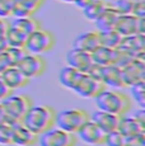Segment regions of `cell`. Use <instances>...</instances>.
Instances as JSON below:
<instances>
[{
  "label": "cell",
  "instance_id": "obj_1",
  "mask_svg": "<svg viewBox=\"0 0 145 146\" xmlns=\"http://www.w3.org/2000/svg\"><path fill=\"white\" fill-rule=\"evenodd\" d=\"M56 111L47 104H32L24 114L22 123L33 133L40 135L55 126Z\"/></svg>",
  "mask_w": 145,
  "mask_h": 146
},
{
  "label": "cell",
  "instance_id": "obj_2",
  "mask_svg": "<svg viewBox=\"0 0 145 146\" xmlns=\"http://www.w3.org/2000/svg\"><path fill=\"white\" fill-rule=\"evenodd\" d=\"M98 109L118 116H125L131 109V100L125 93L117 89H103L94 98Z\"/></svg>",
  "mask_w": 145,
  "mask_h": 146
},
{
  "label": "cell",
  "instance_id": "obj_3",
  "mask_svg": "<svg viewBox=\"0 0 145 146\" xmlns=\"http://www.w3.org/2000/svg\"><path fill=\"white\" fill-rule=\"evenodd\" d=\"M3 109L5 112V122L10 125H15L18 122H22L24 114L33 104L32 99L26 94H10L3 100H0Z\"/></svg>",
  "mask_w": 145,
  "mask_h": 146
},
{
  "label": "cell",
  "instance_id": "obj_4",
  "mask_svg": "<svg viewBox=\"0 0 145 146\" xmlns=\"http://www.w3.org/2000/svg\"><path fill=\"white\" fill-rule=\"evenodd\" d=\"M89 119V113L83 108H70L56 113L55 126L70 133H76Z\"/></svg>",
  "mask_w": 145,
  "mask_h": 146
},
{
  "label": "cell",
  "instance_id": "obj_5",
  "mask_svg": "<svg viewBox=\"0 0 145 146\" xmlns=\"http://www.w3.org/2000/svg\"><path fill=\"white\" fill-rule=\"evenodd\" d=\"M55 42H56V40H55L54 33L41 27L27 37L24 48L28 53L43 55V53L50 52L54 48Z\"/></svg>",
  "mask_w": 145,
  "mask_h": 146
},
{
  "label": "cell",
  "instance_id": "obj_6",
  "mask_svg": "<svg viewBox=\"0 0 145 146\" xmlns=\"http://www.w3.org/2000/svg\"><path fill=\"white\" fill-rule=\"evenodd\" d=\"M37 144L40 146H75L76 137L74 133L66 132L54 126L38 135Z\"/></svg>",
  "mask_w": 145,
  "mask_h": 146
},
{
  "label": "cell",
  "instance_id": "obj_7",
  "mask_svg": "<svg viewBox=\"0 0 145 146\" xmlns=\"http://www.w3.org/2000/svg\"><path fill=\"white\" fill-rule=\"evenodd\" d=\"M89 74L93 76L98 78L99 80L103 81L106 88H112V89H122L126 88L122 80L121 70L117 66H101L93 64V66L89 70Z\"/></svg>",
  "mask_w": 145,
  "mask_h": 146
},
{
  "label": "cell",
  "instance_id": "obj_8",
  "mask_svg": "<svg viewBox=\"0 0 145 146\" xmlns=\"http://www.w3.org/2000/svg\"><path fill=\"white\" fill-rule=\"evenodd\" d=\"M103 89H106V85L102 80L90 75L89 72H84L72 92L85 99H94Z\"/></svg>",
  "mask_w": 145,
  "mask_h": 146
},
{
  "label": "cell",
  "instance_id": "obj_9",
  "mask_svg": "<svg viewBox=\"0 0 145 146\" xmlns=\"http://www.w3.org/2000/svg\"><path fill=\"white\" fill-rule=\"evenodd\" d=\"M46 66H47L46 60L42 57V55H35V53H28V52L17 65V67L28 79L41 76L46 71Z\"/></svg>",
  "mask_w": 145,
  "mask_h": 146
},
{
  "label": "cell",
  "instance_id": "obj_10",
  "mask_svg": "<svg viewBox=\"0 0 145 146\" xmlns=\"http://www.w3.org/2000/svg\"><path fill=\"white\" fill-rule=\"evenodd\" d=\"M121 75L125 86L145 80V61L144 58H134L127 65L121 67Z\"/></svg>",
  "mask_w": 145,
  "mask_h": 146
},
{
  "label": "cell",
  "instance_id": "obj_11",
  "mask_svg": "<svg viewBox=\"0 0 145 146\" xmlns=\"http://www.w3.org/2000/svg\"><path fill=\"white\" fill-rule=\"evenodd\" d=\"M75 135H78L79 140H82L84 144L93 146L103 145L106 139V132L92 119H88Z\"/></svg>",
  "mask_w": 145,
  "mask_h": 146
},
{
  "label": "cell",
  "instance_id": "obj_12",
  "mask_svg": "<svg viewBox=\"0 0 145 146\" xmlns=\"http://www.w3.org/2000/svg\"><path fill=\"white\" fill-rule=\"evenodd\" d=\"M121 51L135 58H144L145 55V35H131L122 37L118 47Z\"/></svg>",
  "mask_w": 145,
  "mask_h": 146
},
{
  "label": "cell",
  "instance_id": "obj_13",
  "mask_svg": "<svg viewBox=\"0 0 145 146\" xmlns=\"http://www.w3.org/2000/svg\"><path fill=\"white\" fill-rule=\"evenodd\" d=\"M92 53L79 48H71L66 55V65L79 70L82 72H88L93 66Z\"/></svg>",
  "mask_w": 145,
  "mask_h": 146
},
{
  "label": "cell",
  "instance_id": "obj_14",
  "mask_svg": "<svg viewBox=\"0 0 145 146\" xmlns=\"http://www.w3.org/2000/svg\"><path fill=\"white\" fill-rule=\"evenodd\" d=\"M122 51L120 48H110V47L99 46L92 52V60L96 65L101 66H116L118 58L121 57Z\"/></svg>",
  "mask_w": 145,
  "mask_h": 146
},
{
  "label": "cell",
  "instance_id": "obj_15",
  "mask_svg": "<svg viewBox=\"0 0 145 146\" xmlns=\"http://www.w3.org/2000/svg\"><path fill=\"white\" fill-rule=\"evenodd\" d=\"M89 119H92L94 123H97L107 133V132H111V131L117 130L121 116L110 113V112L101 111V109H97L92 114H89Z\"/></svg>",
  "mask_w": 145,
  "mask_h": 146
},
{
  "label": "cell",
  "instance_id": "obj_16",
  "mask_svg": "<svg viewBox=\"0 0 145 146\" xmlns=\"http://www.w3.org/2000/svg\"><path fill=\"white\" fill-rule=\"evenodd\" d=\"M99 46H101V42H99V33L97 29L80 33L72 42V48H79L90 53Z\"/></svg>",
  "mask_w": 145,
  "mask_h": 146
},
{
  "label": "cell",
  "instance_id": "obj_17",
  "mask_svg": "<svg viewBox=\"0 0 145 146\" xmlns=\"http://www.w3.org/2000/svg\"><path fill=\"white\" fill-rule=\"evenodd\" d=\"M1 78L4 83L8 85V88L15 90V89H21L28 84L29 79L18 69L17 66H9L1 72Z\"/></svg>",
  "mask_w": 145,
  "mask_h": 146
},
{
  "label": "cell",
  "instance_id": "obj_18",
  "mask_svg": "<svg viewBox=\"0 0 145 146\" xmlns=\"http://www.w3.org/2000/svg\"><path fill=\"white\" fill-rule=\"evenodd\" d=\"M139 19L140 18L132 15V14H121L118 17V19H117L113 29L120 36H122V37L136 35L138 33V28H139Z\"/></svg>",
  "mask_w": 145,
  "mask_h": 146
},
{
  "label": "cell",
  "instance_id": "obj_19",
  "mask_svg": "<svg viewBox=\"0 0 145 146\" xmlns=\"http://www.w3.org/2000/svg\"><path fill=\"white\" fill-rule=\"evenodd\" d=\"M38 135L33 133L31 130L26 127L22 122L14 125V137H13V145L17 146H33L37 144Z\"/></svg>",
  "mask_w": 145,
  "mask_h": 146
},
{
  "label": "cell",
  "instance_id": "obj_20",
  "mask_svg": "<svg viewBox=\"0 0 145 146\" xmlns=\"http://www.w3.org/2000/svg\"><path fill=\"white\" fill-rule=\"evenodd\" d=\"M83 74H84V72H82V71H79V70L74 69V67L66 65L60 70V72H59V83H60L63 86H65L66 89L74 90Z\"/></svg>",
  "mask_w": 145,
  "mask_h": 146
},
{
  "label": "cell",
  "instance_id": "obj_21",
  "mask_svg": "<svg viewBox=\"0 0 145 146\" xmlns=\"http://www.w3.org/2000/svg\"><path fill=\"white\" fill-rule=\"evenodd\" d=\"M117 131H120L125 137H131L139 133H145V127L141 126L138 121L134 119L132 117H127L125 114V116H121Z\"/></svg>",
  "mask_w": 145,
  "mask_h": 146
},
{
  "label": "cell",
  "instance_id": "obj_22",
  "mask_svg": "<svg viewBox=\"0 0 145 146\" xmlns=\"http://www.w3.org/2000/svg\"><path fill=\"white\" fill-rule=\"evenodd\" d=\"M120 15H121L120 12H117L115 8L110 4L104 9V12L99 15V18L94 22L97 26V31L112 29V28L115 27V24H116V22H117V19H118Z\"/></svg>",
  "mask_w": 145,
  "mask_h": 146
},
{
  "label": "cell",
  "instance_id": "obj_23",
  "mask_svg": "<svg viewBox=\"0 0 145 146\" xmlns=\"http://www.w3.org/2000/svg\"><path fill=\"white\" fill-rule=\"evenodd\" d=\"M10 26L23 32L26 36H29L32 32L37 31L38 28L42 27L41 22L33 17H21V18H14L10 22Z\"/></svg>",
  "mask_w": 145,
  "mask_h": 146
},
{
  "label": "cell",
  "instance_id": "obj_24",
  "mask_svg": "<svg viewBox=\"0 0 145 146\" xmlns=\"http://www.w3.org/2000/svg\"><path fill=\"white\" fill-rule=\"evenodd\" d=\"M41 8V5L36 4L32 0H15L14 9H13V18L21 17H33V14Z\"/></svg>",
  "mask_w": 145,
  "mask_h": 146
},
{
  "label": "cell",
  "instance_id": "obj_25",
  "mask_svg": "<svg viewBox=\"0 0 145 146\" xmlns=\"http://www.w3.org/2000/svg\"><path fill=\"white\" fill-rule=\"evenodd\" d=\"M99 33V42L101 46L110 47V48H117L120 42L122 40V36H120L115 29H106V31H98Z\"/></svg>",
  "mask_w": 145,
  "mask_h": 146
},
{
  "label": "cell",
  "instance_id": "obj_26",
  "mask_svg": "<svg viewBox=\"0 0 145 146\" xmlns=\"http://www.w3.org/2000/svg\"><path fill=\"white\" fill-rule=\"evenodd\" d=\"M110 5V3H106L104 0H96L93 1L89 7L84 8L83 10V14L84 17L90 22H96L97 19L99 18V15L104 12V9Z\"/></svg>",
  "mask_w": 145,
  "mask_h": 146
},
{
  "label": "cell",
  "instance_id": "obj_27",
  "mask_svg": "<svg viewBox=\"0 0 145 146\" xmlns=\"http://www.w3.org/2000/svg\"><path fill=\"white\" fill-rule=\"evenodd\" d=\"M27 37H28V36H26L23 32H21L19 29H17V28L12 27L9 24V28H8V31H7V43H8V46H10V47H24Z\"/></svg>",
  "mask_w": 145,
  "mask_h": 146
},
{
  "label": "cell",
  "instance_id": "obj_28",
  "mask_svg": "<svg viewBox=\"0 0 145 146\" xmlns=\"http://www.w3.org/2000/svg\"><path fill=\"white\" fill-rule=\"evenodd\" d=\"M130 88L131 97L135 99L140 108H145V81H139L132 85L127 86Z\"/></svg>",
  "mask_w": 145,
  "mask_h": 146
},
{
  "label": "cell",
  "instance_id": "obj_29",
  "mask_svg": "<svg viewBox=\"0 0 145 146\" xmlns=\"http://www.w3.org/2000/svg\"><path fill=\"white\" fill-rule=\"evenodd\" d=\"M13 137H14V125H10L8 122L3 123L0 126V145H13Z\"/></svg>",
  "mask_w": 145,
  "mask_h": 146
},
{
  "label": "cell",
  "instance_id": "obj_30",
  "mask_svg": "<svg viewBox=\"0 0 145 146\" xmlns=\"http://www.w3.org/2000/svg\"><path fill=\"white\" fill-rule=\"evenodd\" d=\"M5 55L9 58V62L12 66H17L19 64V61L27 55V51L24 47H10L8 46L5 50Z\"/></svg>",
  "mask_w": 145,
  "mask_h": 146
},
{
  "label": "cell",
  "instance_id": "obj_31",
  "mask_svg": "<svg viewBox=\"0 0 145 146\" xmlns=\"http://www.w3.org/2000/svg\"><path fill=\"white\" fill-rule=\"evenodd\" d=\"M106 146H126V137L124 136L120 131H111L106 133L104 144Z\"/></svg>",
  "mask_w": 145,
  "mask_h": 146
},
{
  "label": "cell",
  "instance_id": "obj_32",
  "mask_svg": "<svg viewBox=\"0 0 145 146\" xmlns=\"http://www.w3.org/2000/svg\"><path fill=\"white\" fill-rule=\"evenodd\" d=\"M15 0H0V18H10L13 17Z\"/></svg>",
  "mask_w": 145,
  "mask_h": 146
},
{
  "label": "cell",
  "instance_id": "obj_33",
  "mask_svg": "<svg viewBox=\"0 0 145 146\" xmlns=\"http://www.w3.org/2000/svg\"><path fill=\"white\" fill-rule=\"evenodd\" d=\"M9 21L5 18H0V52H4L8 47L7 43V31L9 28Z\"/></svg>",
  "mask_w": 145,
  "mask_h": 146
},
{
  "label": "cell",
  "instance_id": "obj_34",
  "mask_svg": "<svg viewBox=\"0 0 145 146\" xmlns=\"http://www.w3.org/2000/svg\"><path fill=\"white\" fill-rule=\"evenodd\" d=\"M131 14L138 17V18H144L145 17V0H134Z\"/></svg>",
  "mask_w": 145,
  "mask_h": 146
},
{
  "label": "cell",
  "instance_id": "obj_35",
  "mask_svg": "<svg viewBox=\"0 0 145 146\" xmlns=\"http://www.w3.org/2000/svg\"><path fill=\"white\" fill-rule=\"evenodd\" d=\"M126 146H145V133L126 137Z\"/></svg>",
  "mask_w": 145,
  "mask_h": 146
},
{
  "label": "cell",
  "instance_id": "obj_36",
  "mask_svg": "<svg viewBox=\"0 0 145 146\" xmlns=\"http://www.w3.org/2000/svg\"><path fill=\"white\" fill-rule=\"evenodd\" d=\"M12 93H13V90L8 88V85L4 83L1 75H0V100H3L4 98H7L8 95H10Z\"/></svg>",
  "mask_w": 145,
  "mask_h": 146
},
{
  "label": "cell",
  "instance_id": "obj_37",
  "mask_svg": "<svg viewBox=\"0 0 145 146\" xmlns=\"http://www.w3.org/2000/svg\"><path fill=\"white\" fill-rule=\"evenodd\" d=\"M132 118L135 121H138L141 126L145 127V109L140 108V109H138V111H135V113L132 114Z\"/></svg>",
  "mask_w": 145,
  "mask_h": 146
},
{
  "label": "cell",
  "instance_id": "obj_38",
  "mask_svg": "<svg viewBox=\"0 0 145 146\" xmlns=\"http://www.w3.org/2000/svg\"><path fill=\"white\" fill-rule=\"evenodd\" d=\"M9 66H12V65H10V62H9L8 56L5 55V52H0V74H1L5 69H8Z\"/></svg>",
  "mask_w": 145,
  "mask_h": 146
},
{
  "label": "cell",
  "instance_id": "obj_39",
  "mask_svg": "<svg viewBox=\"0 0 145 146\" xmlns=\"http://www.w3.org/2000/svg\"><path fill=\"white\" fill-rule=\"evenodd\" d=\"M93 1H96V0H75L74 4L76 5L78 8H80V9H84V8L89 7Z\"/></svg>",
  "mask_w": 145,
  "mask_h": 146
},
{
  "label": "cell",
  "instance_id": "obj_40",
  "mask_svg": "<svg viewBox=\"0 0 145 146\" xmlns=\"http://www.w3.org/2000/svg\"><path fill=\"white\" fill-rule=\"evenodd\" d=\"M5 119H7V117H5V112H4V109H3L1 104H0V126H1L3 123H5Z\"/></svg>",
  "mask_w": 145,
  "mask_h": 146
},
{
  "label": "cell",
  "instance_id": "obj_41",
  "mask_svg": "<svg viewBox=\"0 0 145 146\" xmlns=\"http://www.w3.org/2000/svg\"><path fill=\"white\" fill-rule=\"evenodd\" d=\"M60 1L66 3V4H74V3H75V0H60Z\"/></svg>",
  "mask_w": 145,
  "mask_h": 146
},
{
  "label": "cell",
  "instance_id": "obj_42",
  "mask_svg": "<svg viewBox=\"0 0 145 146\" xmlns=\"http://www.w3.org/2000/svg\"><path fill=\"white\" fill-rule=\"evenodd\" d=\"M104 1H106V3H110V4H111V3H113L115 0H104Z\"/></svg>",
  "mask_w": 145,
  "mask_h": 146
},
{
  "label": "cell",
  "instance_id": "obj_43",
  "mask_svg": "<svg viewBox=\"0 0 145 146\" xmlns=\"http://www.w3.org/2000/svg\"><path fill=\"white\" fill-rule=\"evenodd\" d=\"M127 1H134V0H127Z\"/></svg>",
  "mask_w": 145,
  "mask_h": 146
}]
</instances>
